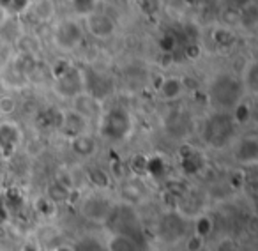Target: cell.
Masks as SVG:
<instances>
[{"label": "cell", "instance_id": "83f0119b", "mask_svg": "<svg viewBox=\"0 0 258 251\" xmlns=\"http://www.w3.org/2000/svg\"><path fill=\"white\" fill-rule=\"evenodd\" d=\"M182 242H184L186 251H202L205 247V244H207V240L202 239V237H198V235H195V233H189Z\"/></svg>", "mask_w": 258, "mask_h": 251}, {"label": "cell", "instance_id": "ac0fdd59", "mask_svg": "<svg viewBox=\"0 0 258 251\" xmlns=\"http://www.w3.org/2000/svg\"><path fill=\"white\" fill-rule=\"evenodd\" d=\"M32 209L41 219H46V221L53 219L55 216L58 214V205L53 204V202H51L44 193L37 195V197L34 198V200H32Z\"/></svg>", "mask_w": 258, "mask_h": 251}, {"label": "cell", "instance_id": "4316f807", "mask_svg": "<svg viewBox=\"0 0 258 251\" xmlns=\"http://www.w3.org/2000/svg\"><path fill=\"white\" fill-rule=\"evenodd\" d=\"M71 6H73V9H75L76 15L87 16L89 13L96 11L97 0H71Z\"/></svg>", "mask_w": 258, "mask_h": 251}, {"label": "cell", "instance_id": "5b68a950", "mask_svg": "<svg viewBox=\"0 0 258 251\" xmlns=\"http://www.w3.org/2000/svg\"><path fill=\"white\" fill-rule=\"evenodd\" d=\"M118 200L106 193V191H90L82 197L78 205V212L85 221L94 225H108Z\"/></svg>", "mask_w": 258, "mask_h": 251}, {"label": "cell", "instance_id": "2e32d148", "mask_svg": "<svg viewBox=\"0 0 258 251\" xmlns=\"http://www.w3.org/2000/svg\"><path fill=\"white\" fill-rule=\"evenodd\" d=\"M214 230H216L214 218H212L209 212L202 211L191 218V233H195V235L209 240L214 235Z\"/></svg>", "mask_w": 258, "mask_h": 251}, {"label": "cell", "instance_id": "ba28073f", "mask_svg": "<svg viewBox=\"0 0 258 251\" xmlns=\"http://www.w3.org/2000/svg\"><path fill=\"white\" fill-rule=\"evenodd\" d=\"M23 140H25V135H23L20 122L13 120V118L0 120V151L4 152L6 159L13 158L20 151Z\"/></svg>", "mask_w": 258, "mask_h": 251}, {"label": "cell", "instance_id": "ffe728a7", "mask_svg": "<svg viewBox=\"0 0 258 251\" xmlns=\"http://www.w3.org/2000/svg\"><path fill=\"white\" fill-rule=\"evenodd\" d=\"M240 82H242L244 92L246 94H254L258 92V64L254 60H249L246 66H244L242 76H239Z\"/></svg>", "mask_w": 258, "mask_h": 251}, {"label": "cell", "instance_id": "52a82bcc", "mask_svg": "<svg viewBox=\"0 0 258 251\" xmlns=\"http://www.w3.org/2000/svg\"><path fill=\"white\" fill-rule=\"evenodd\" d=\"M85 30L76 20H62L53 30V43L60 51H75L82 46Z\"/></svg>", "mask_w": 258, "mask_h": 251}, {"label": "cell", "instance_id": "e0dca14e", "mask_svg": "<svg viewBox=\"0 0 258 251\" xmlns=\"http://www.w3.org/2000/svg\"><path fill=\"white\" fill-rule=\"evenodd\" d=\"M73 110L78 111L80 115H83V117L90 120V118H94L96 115L101 113V103L94 99L92 96H89L87 92H83L73 99Z\"/></svg>", "mask_w": 258, "mask_h": 251}, {"label": "cell", "instance_id": "30bf717a", "mask_svg": "<svg viewBox=\"0 0 258 251\" xmlns=\"http://www.w3.org/2000/svg\"><path fill=\"white\" fill-rule=\"evenodd\" d=\"M233 159L244 168H253L258 163V138L256 135H244L233 142Z\"/></svg>", "mask_w": 258, "mask_h": 251}, {"label": "cell", "instance_id": "4dcf8cb0", "mask_svg": "<svg viewBox=\"0 0 258 251\" xmlns=\"http://www.w3.org/2000/svg\"><path fill=\"white\" fill-rule=\"evenodd\" d=\"M237 251H256V249H254L253 244H246V246H239V249Z\"/></svg>", "mask_w": 258, "mask_h": 251}, {"label": "cell", "instance_id": "d6986e66", "mask_svg": "<svg viewBox=\"0 0 258 251\" xmlns=\"http://www.w3.org/2000/svg\"><path fill=\"white\" fill-rule=\"evenodd\" d=\"M44 195H46V197L50 198L53 204H57L58 207H60V205L68 204V202L71 200L73 190H69V187L64 186L60 180L55 179V180H51V182L46 186V190H44Z\"/></svg>", "mask_w": 258, "mask_h": 251}, {"label": "cell", "instance_id": "277c9868", "mask_svg": "<svg viewBox=\"0 0 258 251\" xmlns=\"http://www.w3.org/2000/svg\"><path fill=\"white\" fill-rule=\"evenodd\" d=\"M135 120L127 108L113 106L101 113L99 133L108 142H124L133 135Z\"/></svg>", "mask_w": 258, "mask_h": 251}, {"label": "cell", "instance_id": "484cf974", "mask_svg": "<svg viewBox=\"0 0 258 251\" xmlns=\"http://www.w3.org/2000/svg\"><path fill=\"white\" fill-rule=\"evenodd\" d=\"M16 108H18V103H16L15 97L9 96V94L0 96V115H2V117L9 118L16 111Z\"/></svg>", "mask_w": 258, "mask_h": 251}, {"label": "cell", "instance_id": "6da1fadb", "mask_svg": "<svg viewBox=\"0 0 258 251\" xmlns=\"http://www.w3.org/2000/svg\"><path fill=\"white\" fill-rule=\"evenodd\" d=\"M242 99H246L242 82L233 73H218L209 82L207 101L212 106V111H228L230 113Z\"/></svg>", "mask_w": 258, "mask_h": 251}, {"label": "cell", "instance_id": "f546056e", "mask_svg": "<svg viewBox=\"0 0 258 251\" xmlns=\"http://www.w3.org/2000/svg\"><path fill=\"white\" fill-rule=\"evenodd\" d=\"M50 251H76V246L73 242H68V240H62L57 246H53Z\"/></svg>", "mask_w": 258, "mask_h": 251}, {"label": "cell", "instance_id": "603a6c76", "mask_svg": "<svg viewBox=\"0 0 258 251\" xmlns=\"http://www.w3.org/2000/svg\"><path fill=\"white\" fill-rule=\"evenodd\" d=\"M32 0H0V9L11 15H20V13L27 11Z\"/></svg>", "mask_w": 258, "mask_h": 251}, {"label": "cell", "instance_id": "5bb4252c", "mask_svg": "<svg viewBox=\"0 0 258 251\" xmlns=\"http://www.w3.org/2000/svg\"><path fill=\"white\" fill-rule=\"evenodd\" d=\"M184 92H186V83L179 76H166L158 85V96L166 103L179 101Z\"/></svg>", "mask_w": 258, "mask_h": 251}, {"label": "cell", "instance_id": "7a4b0ae2", "mask_svg": "<svg viewBox=\"0 0 258 251\" xmlns=\"http://www.w3.org/2000/svg\"><path fill=\"white\" fill-rule=\"evenodd\" d=\"M235 133L237 124L233 122L228 111H212L211 115L205 117L200 130L204 144L214 151H223V149L230 147L235 140Z\"/></svg>", "mask_w": 258, "mask_h": 251}, {"label": "cell", "instance_id": "1f68e13d", "mask_svg": "<svg viewBox=\"0 0 258 251\" xmlns=\"http://www.w3.org/2000/svg\"><path fill=\"white\" fill-rule=\"evenodd\" d=\"M2 161H6V156H4V152L0 151V163H2Z\"/></svg>", "mask_w": 258, "mask_h": 251}, {"label": "cell", "instance_id": "8992f818", "mask_svg": "<svg viewBox=\"0 0 258 251\" xmlns=\"http://www.w3.org/2000/svg\"><path fill=\"white\" fill-rule=\"evenodd\" d=\"M53 80V90L58 97L62 99L73 101L75 97H78L80 94L85 92V82H83V69L69 66L64 71L57 73L51 76Z\"/></svg>", "mask_w": 258, "mask_h": 251}, {"label": "cell", "instance_id": "7402d4cb", "mask_svg": "<svg viewBox=\"0 0 258 251\" xmlns=\"http://www.w3.org/2000/svg\"><path fill=\"white\" fill-rule=\"evenodd\" d=\"M87 180L94 186L97 191H106L111 186V177L106 170L103 168H90L87 172Z\"/></svg>", "mask_w": 258, "mask_h": 251}, {"label": "cell", "instance_id": "d4e9b609", "mask_svg": "<svg viewBox=\"0 0 258 251\" xmlns=\"http://www.w3.org/2000/svg\"><path fill=\"white\" fill-rule=\"evenodd\" d=\"M240 244L232 235H221L214 240L212 251H237Z\"/></svg>", "mask_w": 258, "mask_h": 251}, {"label": "cell", "instance_id": "f1b7e54d", "mask_svg": "<svg viewBox=\"0 0 258 251\" xmlns=\"http://www.w3.org/2000/svg\"><path fill=\"white\" fill-rule=\"evenodd\" d=\"M175 36H172V34H165V36H161V39H159V48H161L163 51H173L175 50Z\"/></svg>", "mask_w": 258, "mask_h": 251}, {"label": "cell", "instance_id": "7c38bea8", "mask_svg": "<svg viewBox=\"0 0 258 251\" xmlns=\"http://www.w3.org/2000/svg\"><path fill=\"white\" fill-rule=\"evenodd\" d=\"M147 187L140 179L133 177V179H125L124 182L118 186V202L131 207H137L144 200H147Z\"/></svg>", "mask_w": 258, "mask_h": 251}, {"label": "cell", "instance_id": "9c48e42d", "mask_svg": "<svg viewBox=\"0 0 258 251\" xmlns=\"http://www.w3.org/2000/svg\"><path fill=\"white\" fill-rule=\"evenodd\" d=\"M83 30L90 34L96 39H108L117 30V23L110 15L101 11H92L87 16H83Z\"/></svg>", "mask_w": 258, "mask_h": 251}, {"label": "cell", "instance_id": "44dd1931", "mask_svg": "<svg viewBox=\"0 0 258 251\" xmlns=\"http://www.w3.org/2000/svg\"><path fill=\"white\" fill-rule=\"evenodd\" d=\"M212 41H214L216 48H218L219 51H230L235 46L237 37L230 29L219 27V29H214V32H212Z\"/></svg>", "mask_w": 258, "mask_h": 251}, {"label": "cell", "instance_id": "9a60e30c", "mask_svg": "<svg viewBox=\"0 0 258 251\" xmlns=\"http://www.w3.org/2000/svg\"><path fill=\"white\" fill-rule=\"evenodd\" d=\"M69 145H71V151L82 159L92 158V156L97 152V147H99L96 137L90 133H83V135H80V137L71 138V140H69Z\"/></svg>", "mask_w": 258, "mask_h": 251}, {"label": "cell", "instance_id": "8fae6325", "mask_svg": "<svg viewBox=\"0 0 258 251\" xmlns=\"http://www.w3.org/2000/svg\"><path fill=\"white\" fill-rule=\"evenodd\" d=\"M89 126L90 120L85 118L83 115H80L78 111H75L73 108L64 110L60 113V120H58V130L64 135L68 140L75 137H80L83 133H89Z\"/></svg>", "mask_w": 258, "mask_h": 251}, {"label": "cell", "instance_id": "cb8c5ba5", "mask_svg": "<svg viewBox=\"0 0 258 251\" xmlns=\"http://www.w3.org/2000/svg\"><path fill=\"white\" fill-rule=\"evenodd\" d=\"M75 246L76 251H106L104 240H99L97 237H83Z\"/></svg>", "mask_w": 258, "mask_h": 251}, {"label": "cell", "instance_id": "4fadbf2b", "mask_svg": "<svg viewBox=\"0 0 258 251\" xmlns=\"http://www.w3.org/2000/svg\"><path fill=\"white\" fill-rule=\"evenodd\" d=\"M104 247L106 251H144L138 237L118 232H108L104 239Z\"/></svg>", "mask_w": 258, "mask_h": 251}, {"label": "cell", "instance_id": "3957f363", "mask_svg": "<svg viewBox=\"0 0 258 251\" xmlns=\"http://www.w3.org/2000/svg\"><path fill=\"white\" fill-rule=\"evenodd\" d=\"M191 233V219L179 209L163 211L156 221V239L165 246H175Z\"/></svg>", "mask_w": 258, "mask_h": 251}]
</instances>
